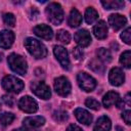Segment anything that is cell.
Wrapping results in <instances>:
<instances>
[{
	"mask_svg": "<svg viewBox=\"0 0 131 131\" xmlns=\"http://www.w3.org/2000/svg\"><path fill=\"white\" fill-rule=\"evenodd\" d=\"M25 46L29 53L33 55L35 58H43L47 55V49L43 43H41L39 40L34 39L32 37H29L25 40Z\"/></svg>",
	"mask_w": 131,
	"mask_h": 131,
	"instance_id": "cell-1",
	"label": "cell"
},
{
	"mask_svg": "<svg viewBox=\"0 0 131 131\" xmlns=\"http://www.w3.org/2000/svg\"><path fill=\"white\" fill-rule=\"evenodd\" d=\"M7 62L12 72L18 75H21V76L27 74V71H28L27 61L21 55L16 54V53H11L7 57Z\"/></svg>",
	"mask_w": 131,
	"mask_h": 131,
	"instance_id": "cell-2",
	"label": "cell"
},
{
	"mask_svg": "<svg viewBox=\"0 0 131 131\" xmlns=\"http://www.w3.org/2000/svg\"><path fill=\"white\" fill-rule=\"evenodd\" d=\"M46 15L48 20L54 25V26H58L62 19H63V11L61 6L56 3V2H52L50 3L47 7H46Z\"/></svg>",
	"mask_w": 131,
	"mask_h": 131,
	"instance_id": "cell-3",
	"label": "cell"
},
{
	"mask_svg": "<svg viewBox=\"0 0 131 131\" xmlns=\"http://www.w3.org/2000/svg\"><path fill=\"white\" fill-rule=\"evenodd\" d=\"M2 87H3V89H5L8 92L19 93L24 89L25 84L20 79L14 77V76L8 75L2 79Z\"/></svg>",
	"mask_w": 131,
	"mask_h": 131,
	"instance_id": "cell-4",
	"label": "cell"
},
{
	"mask_svg": "<svg viewBox=\"0 0 131 131\" xmlns=\"http://www.w3.org/2000/svg\"><path fill=\"white\" fill-rule=\"evenodd\" d=\"M45 119L41 116L27 117L23 121V130L24 131H39V128L43 126Z\"/></svg>",
	"mask_w": 131,
	"mask_h": 131,
	"instance_id": "cell-5",
	"label": "cell"
},
{
	"mask_svg": "<svg viewBox=\"0 0 131 131\" xmlns=\"http://www.w3.org/2000/svg\"><path fill=\"white\" fill-rule=\"evenodd\" d=\"M77 81L80 88L86 92L92 91L96 87V81L93 77L88 75L87 73H79L77 76Z\"/></svg>",
	"mask_w": 131,
	"mask_h": 131,
	"instance_id": "cell-6",
	"label": "cell"
},
{
	"mask_svg": "<svg viewBox=\"0 0 131 131\" xmlns=\"http://www.w3.org/2000/svg\"><path fill=\"white\" fill-rule=\"evenodd\" d=\"M31 89H32V92L36 96H38L42 99H48L51 96V91H50L49 86L46 85L42 81H37V82L31 83Z\"/></svg>",
	"mask_w": 131,
	"mask_h": 131,
	"instance_id": "cell-7",
	"label": "cell"
},
{
	"mask_svg": "<svg viewBox=\"0 0 131 131\" xmlns=\"http://www.w3.org/2000/svg\"><path fill=\"white\" fill-rule=\"evenodd\" d=\"M54 90L60 96H68L71 92V83L66 77H58L54 80Z\"/></svg>",
	"mask_w": 131,
	"mask_h": 131,
	"instance_id": "cell-8",
	"label": "cell"
},
{
	"mask_svg": "<svg viewBox=\"0 0 131 131\" xmlns=\"http://www.w3.org/2000/svg\"><path fill=\"white\" fill-rule=\"evenodd\" d=\"M18 107L28 114H33L36 113L38 110V104L35 99H33L31 96H23L18 100Z\"/></svg>",
	"mask_w": 131,
	"mask_h": 131,
	"instance_id": "cell-9",
	"label": "cell"
},
{
	"mask_svg": "<svg viewBox=\"0 0 131 131\" xmlns=\"http://www.w3.org/2000/svg\"><path fill=\"white\" fill-rule=\"evenodd\" d=\"M53 53L56 56L57 60L59 61L60 66L64 69V70H70V59H69V55H68V51L66 50L64 47L60 46V45H56L53 48Z\"/></svg>",
	"mask_w": 131,
	"mask_h": 131,
	"instance_id": "cell-10",
	"label": "cell"
},
{
	"mask_svg": "<svg viewBox=\"0 0 131 131\" xmlns=\"http://www.w3.org/2000/svg\"><path fill=\"white\" fill-rule=\"evenodd\" d=\"M102 103L105 107H110L112 105H118V107H122V104H124L120 95L115 91H108L103 96Z\"/></svg>",
	"mask_w": 131,
	"mask_h": 131,
	"instance_id": "cell-11",
	"label": "cell"
},
{
	"mask_svg": "<svg viewBox=\"0 0 131 131\" xmlns=\"http://www.w3.org/2000/svg\"><path fill=\"white\" fill-rule=\"evenodd\" d=\"M125 75L120 68H114L111 70L108 75V81L113 86H120L124 83Z\"/></svg>",
	"mask_w": 131,
	"mask_h": 131,
	"instance_id": "cell-12",
	"label": "cell"
},
{
	"mask_svg": "<svg viewBox=\"0 0 131 131\" xmlns=\"http://www.w3.org/2000/svg\"><path fill=\"white\" fill-rule=\"evenodd\" d=\"M74 39L80 47H87L91 43V36L87 30H79L75 35Z\"/></svg>",
	"mask_w": 131,
	"mask_h": 131,
	"instance_id": "cell-13",
	"label": "cell"
},
{
	"mask_svg": "<svg viewBox=\"0 0 131 131\" xmlns=\"http://www.w3.org/2000/svg\"><path fill=\"white\" fill-rule=\"evenodd\" d=\"M33 31L38 37H40L44 40H51L53 37V33H52L51 28L47 25H44V24L36 26L33 29Z\"/></svg>",
	"mask_w": 131,
	"mask_h": 131,
	"instance_id": "cell-14",
	"label": "cell"
},
{
	"mask_svg": "<svg viewBox=\"0 0 131 131\" xmlns=\"http://www.w3.org/2000/svg\"><path fill=\"white\" fill-rule=\"evenodd\" d=\"M126 23H127V19L124 15L114 13V14H111L108 16V24L115 31H118V30L122 29L126 25Z\"/></svg>",
	"mask_w": 131,
	"mask_h": 131,
	"instance_id": "cell-15",
	"label": "cell"
},
{
	"mask_svg": "<svg viewBox=\"0 0 131 131\" xmlns=\"http://www.w3.org/2000/svg\"><path fill=\"white\" fill-rule=\"evenodd\" d=\"M14 41V34L11 31L3 30L0 32V47L7 49L9 48Z\"/></svg>",
	"mask_w": 131,
	"mask_h": 131,
	"instance_id": "cell-16",
	"label": "cell"
},
{
	"mask_svg": "<svg viewBox=\"0 0 131 131\" xmlns=\"http://www.w3.org/2000/svg\"><path fill=\"white\" fill-rule=\"evenodd\" d=\"M74 114H75L77 120L80 123H82L84 125H90L91 124V122H92V116L86 110L81 108V107H78V108L75 110Z\"/></svg>",
	"mask_w": 131,
	"mask_h": 131,
	"instance_id": "cell-17",
	"label": "cell"
},
{
	"mask_svg": "<svg viewBox=\"0 0 131 131\" xmlns=\"http://www.w3.org/2000/svg\"><path fill=\"white\" fill-rule=\"evenodd\" d=\"M93 33L97 39H104L107 36V26L104 20H99L93 27Z\"/></svg>",
	"mask_w": 131,
	"mask_h": 131,
	"instance_id": "cell-18",
	"label": "cell"
},
{
	"mask_svg": "<svg viewBox=\"0 0 131 131\" xmlns=\"http://www.w3.org/2000/svg\"><path fill=\"white\" fill-rule=\"evenodd\" d=\"M111 120L106 116H101L96 121L93 131H111Z\"/></svg>",
	"mask_w": 131,
	"mask_h": 131,
	"instance_id": "cell-19",
	"label": "cell"
},
{
	"mask_svg": "<svg viewBox=\"0 0 131 131\" xmlns=\"http://www.w3.org/2000/svg\"><path fill=\"white\" fill-rule=\"evenodd\" d=\"M81 23H82V15H81V13L76 8L72 9L71 13H70V16H69V19H68V24L71 27L75 28V27L80 26Z\"/></svg>",
	"mask_w": 131,
	"mask_h": 131,
	"instance_id": "cell-20",
	"label": "cell"
},
{
	"mask_svg": "<svg viewBox=\"0 0 131 131\" xmlns=\"http://www.w3.org/2000/svg\"><path fill=\"white\" fill-rule=\"evenodd\" d=\"M101 4L105 9H120L124 7L125 2L121 0H106L101 1Z\"/></svg>",
	"mask_w": 131,
	"mask_h": 131,
	"instance_id": "cell-21",
	"label": "cell"
},
{
	"mask_svg": "<svg viewBox=\"0 0 131 131\" xmlns=\"http://www.w3.org/2000/svg\"><path fill=\"white\" fill-rule=\"evenodd\" d=\"M98 17V13L97 11L93 8V7H88L86 9V12H85V20L88 25H91L93 24Z\"/></svg>",
	"mask_w": 131,
	"mask_h": 131,
	"instance_id": "cell-22",
	"label": "cell"
},
{
	"mask_svg": "<svg viewBox=\"0 0 131 131\" xmlns=\"http://www.w3.org/2000/svg\"><path fill=\"white\" fill-rule=\"evenodd\" d=\"M96 55L98 59L102 60L103 62H110L112 60V54L108 49L105 48H99L96 50Z\"/></svg>",
	"mask_w": 131,
	"mask_h": 131,
	"instance_id": "cell-23",
	"label": "cell"
},
{
	"mask_svg": "<svg viewBox=\"0 0 131 131\" xmlns=\"http://www.w3.org/2000/svg\"><path fill=\"white\" fill-rule=\"evenodd\" d=\"M56 39L63 44H69L71 41V35L66 30H59L56 34Z\"/></svg>",
	"mask_w": 131,
	"mask_h": 131,
	"instance_id": "cell-24",
	"label": "cell"
},
{
	"mask_svg": "<svg viewBox=\"0 0 131 131\" xmlns=\"http://www.w3.org/2000/svg\"><path fill=\"white\" fill-rule=\"evenodd\" d=\"M120 62L127 69H129L131 67V52H130V50H126L121 54Z\"/></svg>",
	"mask_w": 131,
	"mask_h": 131,
	"instance_id": "cell-25",
	"label": "cell"
},
{
	"mask_svg": "<svg viewBox=\"0 0 131 131\" xmlns=\"http://www.w3.org/2000/svg\"><path fill=\"white\" fill-rule=\"evenodd\" d=\"M14 120V115L11 113H2L0 114V123L3 126H7L12 123Z\"/></svg>",
	"mask_w": 131,
	"mask_h": 131,
	"instance_id": "cell-26",
	"label": "cell"
},
{
	"mask_svg": "<svg viewBox=\"0 0 131 131\" xmlns=\"http://www.w3.org/2000/svg\"><path fill=\"white\" fill-rule=\"evenodd\" d=\"M69 116H68V113L64 112V111H61V110H58V111H55L53 113V119L58 122V123H63L68 120Z\"/></svg>",
	"mask_w": 131,
	"mask_h": 131,
	"instance_id": "cell-27",
	"label": "cell"
},
{
	"mask_svg": "<svg viewBox=\"0 0 131 131\" xmlns=\"http://www.w3.org/2000/svg\"><path fill=\"white\" fill-rule=\"evenodd\" d=\"M89 69L98 74H102L104 72V67L98 60H92L91 62H89Z\"/></svg>",
	"mask_w": 131,
	"mask_h": 131,
	"instance_id": "cell-28",
	"label": "cell"
},
{
	"mask_svg": "<svg viewBox=\"0 0 131 131\" xmlns=\"http://www.w3.org/2000/svg\"><path fill=\"white\" fill-rule=\"evenodd\" d=\"M3 20H4L5 25H7L9 27H14V25H15V16L10 12L3 14Z\"/></svg>",
	"mask_w": 131,
	"mask_h": 131,
	"instance_id": "cell-29",
	"label": "cell"
},
{
	"mask_svg": "<svg viewBox=\"0 0 131 131\" xmlns=\"http://www.w3.org/2000/svg\"><path fill=\"white\" fill-rule=\"evenodd\" d=\"M85 104H86V106H88L89 108L94 110V111H97V110H99V107H100L99 102H98L96 99L92 98V97L87 98L86 101H85Z\"/></svg>",
	"mask_w": 131,
	"mask_h": 131,
	"instance_id": "cell-30",
	"label": "cell"
},
{
	"mask_svg": "<svg viewBox=\"0 0 131 131\" xmlns=\"http://www.w3.org/2000/svg\"><path fill=\"white\" fill-rule=\"evenodd\" d=\"M131 29L130 28H127L125 31H123V33L121 34V38H122V40L126 43V44H131V37H130V35H131Z\"/></svg>",
	"mask_w": 131,
	"mask_h": 131,
	"instance_id": "cell-31",
	"label": "cell"
},
{
	"mask_svg": "<svg viewBox=\"0 0 131 131\" xmlns=\"http://www.w3.org/2000/svg\"><path fill=\"white\" fill-rule=\"evenodd\" d=\"M73 55H74V57L76 58V59H82L83 58V55H84V53H83V51H82V49L80 48V47H75L74 49H73Z\"/></svg>",
	"mask_w": 131,
	"mask_h": 131,
	"instance_id": "cell-32",
	"label": "cell"
},
{
	"mask_svg": "<svg viewBox=\"0 0 131 131\" xmlns=\"http://www.w3.org/2000/svg\"><path fill=\"white\" fill-rule=\"evenodd\" d=\"M122 118H123V120L125 121V123L127 125L131 124V112L129 110H127V111L122 113Z\"/></svg>",
	"mask_w": 131,
	"mask_h": 131,
	"instance_id": "cell-33",
	"label": "cell"
},
{
	"mask_svg": "<svg viewBox=\"0 0 131 131\" xmlns=\"http://www.w3.org/2000/svg\"><path fill=\"white\" fill-rule=\"evenodd\" d=\"M2 101L8 106H12L13 105V98L11 96H9V95H3L2 96Z\"/></svg>",
	"mask_w": 131,
	"mask_h": 131,
	"instance_id": "cell-34",
	"label": "cell"
},
{
	"mask_svg": "<svg viewBox=\"0 0 131 131\" xmlns=\"http://www.w3.org/2000/svg\"><path fill=\"white\" fill-rule=\"evenodd\" d=\"M66 131H83L78 125H75V124H71L68 128H67V130Z\"/></svg>",
	"mask_w": 131,
	"mask_h": 131,
	"instance_id": "cell-35",
	"label": "cell"
},
{
	"mask_svg": "<svg viewBox=\"0 0 131 131\" xmlns=\"http://www.w3.org/2000/svg\"><path fill=\"white\" fill-rule=\"evenodd\" d=\"M38 15H39V11L37 10V8L36 7H32V9H31V18L32 19H36Z\"/></svg>",
	"mask_w": 131,
	"mask_h": 131,
	"instance_id": "cell-36",
	"label": "cell"
},
{
	"mask_svg": "<svg viewBox=\"0 0 131 131\" xmlns=\"http://www.w3.org/2000/svg\"><path fill=\"white\" fill-rule=\"evenodd\" d=\"M116 129H117L118 131H124V130H123L121 127H119V126H117V127H116Z\"/></svg>",
	"mask_w": 131,
	"mask_h": 131,
	"instance_id": "cell-37",
	"label": "cell"
},
{
	"mask_svg": "<svg viewBox=\"0 0 131 131\" xmlns=\"http://www.w3.org/2000/svg\"><path fill=\"white\" fill-rule=\"evenodd\" d=\"M2 57H3V54H2V53H1V52H0V61H1V60H2Z\"/></svg>",
	"mask_w": 131,
	"mask_h": 131,
	"instance_id": "cell-38",
	"label": "cell"
},
{
	"mask_svg": "<svg viewBox=\"0 0 131 131\" xmlns=\"http://www.w3.org/2000/svg\"><path fill=\"white\" fill-rule=\"evenodd\" d=\"M12 131H24L23 129H14V130H12Z\"/></svg>",
	"mask_w": 131,
	"mask_h": 131,
	"instance_id": "cell-39",
	"label": "cell"
}]
</instances>
